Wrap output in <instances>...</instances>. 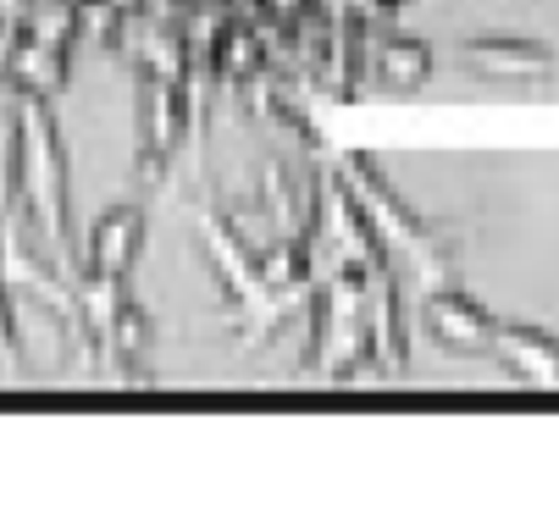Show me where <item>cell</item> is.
<instances>
[{"instance_id":"obj_1","label":"cell","mask_w":559,"mask_h":514,"mask_svg":"<svg viewBox=\"0 0 559 514\" xmlns=\"http://www.w3.org/2000/svg\"><path fill=\"white\" fill-rule=\"evenodd\" d=\"M399 12L405 0H0V95L61 111L90 72L128 83L144 183L227 106L360 95Z\"/></svg>"}]
</instances>
